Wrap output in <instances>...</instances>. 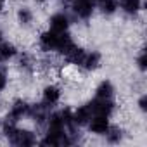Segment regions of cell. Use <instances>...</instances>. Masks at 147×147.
I'll use <instances>...</instances> for the list:
<instances>
[{"label": "cell", "mask_w": 147, "mask_h": 147, "mask_svg": "<svg viewBox=\"0 0 147 147\" xmlns=\"http://www.w3.org/2000/svg\"><path fill=\"white\" fill-rule=\"evenodd\" d=\"M73 11H75V14L78 18H82V19L90 18L92 11H94V0H75Z\"/></svg>", "instance_id": "cell-1"}, {"label": "cell", "mask_w": 147, "mask_h": 147, "mask_svg": "<svg viewBox=\"0 0 147 147\" xmlns=\"http://www.w3.org/2000/svg\"><path fill=\"white\" fill-rule=\"evenodd\" d=\"M88 126H90V131L97 133V135H102L109 130V121H107V116H99V114H94L88 121Z\"/></svg>", "instance_id": "cell-2"}, {"label": "cell", "mask_w": 147, "mask_h": 147, "mask_svg": "<svg viewBox=\"0 0 147 147\" xmlns=\"http://www.w3.org/2000/svg\"><path fill=\"white\" fill-rule=\"evenodd\" d=\"M57 40H59V33L49 30V31H45V33L40 35V47H42L43 50H47V52H49V50H55Z\"/></svg>", "instance_id": "cell-3"}, {"label": "cell", "mask_w": 147, "mask_h": 147, "mask_svg": "<svg viewBox=\"0 0 147 147\" xmlns=\"http://www.w3.org/2000/svg\"><path fill=\"white\" fill-rule=\"evenodd\" d=\"M92 116H94V113H92L90 104L82 106V107H78L75 111V114H73V123H75V125H88Z\"/></svg>", "instance_id": "cell-4"}, {"label": "cell", "mask_w": 147, "mask_h": 147, "mask_svg": "<svg viewBox=\"0 0 147 147\" xmlns=\"http://www.w3.org/2000/svg\"><path fill=\"white\" fill-rule=\"evenodd\" d=\"M28 111H30V106H28L26 102H23V100H18V102L11 107V113H9V121H11V123L19 121L23 116H26V114H28Z\"/></svg>", "instance_id": "cell-5"}, {"label": "cell", "mask_w": 147, "mask_h": 147, "mask_svg": "<svg viewBox=\"0 0 147 147\" xmlns=\"http://www.w3.org/2000/svg\"><path fill=\"white\" fill-rule=\"evenodd\" d=\"M69 26V19L64 14H54L50 18V30L55 33H64Z\"/></svg>", "instance_id": "cell-6"}, {"label": "cell", "mask_w": 147, "mask_h": 147, "mask_svg": "<svg viewBox=\"0 0 147 147\" xmlns=\"http://www.w3.org/2000/svg\"><path fill=\"white\" fill-rule=\"evenodd\" d=\"M59 99H61V92L57 87H54V85L45 87V90H43V104L45 106H54V104H57Z\"/></svg>", "instance_id": "cell-7"}, {"label": "cell", "mask_w": 147, "mask_h": 147, "mask_svg": "<svg viewBox=\"0 0 147 147\" xmlns=\"http://www.w3.org/2000/svg\"><path fill=\"white\" fill-rule=\"evenodd\" d=\"M100 62V55L97 52H85V57L82 61V66L85 69H95Z\"/></svg>", "instance_id": "cell-8"}, {"label": "cell", "mask_w": 147, "mask_h": 147, "mask_svg": "<svg viewBox=\"0 0 147 147\" xmlns=\"http://www.w3.org/2000/svg\"><path fill=\"white\" fill-rule=\"evenodd\" d=\"M14 54H16V47L12 43L0 40V61H9L14 57Z\"/></svg>", "instance_id": "cell-9"}, {"label": "cell", "mask_w": 147, "mask_h": 147, "mask_svg": "<svg viewBox=\"0 0 147 147\" xmlns=\"http://www.w3.org/2000/svg\"><path fill=\"white\" fill-rule=\"evenodd\" d=\"M97 99H111L113 97V92H114V88H113V85H111V82H102L99 87H97Z\"/></svg>", "instance_id": "cell-10"}, {"label": "cell", "mask_w": 147, "mask_h": 147, "mask_svg": "<svg viewBox=\"0 0 147 147\" xmlns=\"http://www.w3.org/2000/svg\"><path fill=\"white\" fill-rule=\"evenodd\" d=\"M121 9L126 14H137L140 11V0H121Z\"/></svg>", "instance_id": "cell-11"}, {"label": "cell", "mask_w": 147, "mask_h": 147, "mask_svg": "<svg viewBox=\"0 0 147 147\" xmlns=\"http://www.w3.org/2000/svg\"><path fill=\"white\" fill-rule=\"evenodd\" d=\"M100 9L104 14H113L118 9V0H100Z\"/></svg>", "instance_id": "cell-12"}, {"label": "cell", "mask_w": 147, "mask_h": 147, "mask_svg": "<svg viewBox=\"0 0 147 147\" xmlns=\"http://www.w3.org/2000/svg\"><path fill=\"white\" fill-rule=\"evenodd\" d=\"M18 16H19V21H21L23 24H28V23L31 21V18H33V16H31V12H30V9H26V7H23V9L19 11V14H18Z\"/></svg>", "instance_id": "cell-13"}, {"label": "cell", "mask_w": 147, "mask_h": 147, "mask_svg": "<svg viewBox=\"0 0 147 147\" xmlns=\"http://www.w3.org/2000/svg\"><path fill=\"white\" fill-rule=\"evenodd\" d=\"M5 85H7V76H5V73L0 69V90H4Z\"/></svg>", "instance_id": "cell-14"}, {"label": "cell", "mask_w": 147, "mask_h": 147, "mask_svg": "<svg viewBox=\"0 0 147 147\" xmlns=\"http://www.w3.org/2000/svg\"><path fill=\"white\" fill-rule=\"evenodd\" d=\"M138 67H140V69H145V54H144V52H142L140 57H138Z\"/></svg>", "instance_id": "cell-15"}, {"label": "cell", "mask_w": 147, "mask_h": 147, "mask_svg": "<svg viewBox=\"0 0 147 147\" xmlns=\"http://www.w3.org/2000/svg\"><path fill=\"white\" fill-rule=\"evenodd\" d=\"M138 106H140V109H142V111H145V97H142V99H140Z\"/></svg>", "instance_id": "cell-16"}, {"label": "cell", "mask_w": 147, "mask_h": 147, "mask_svg": "<svg viewBox=\"0 0 147 147\" xmlns=\"http://www.w3.org/2000/svg\"><path fill=\"white\" fill-rule=\"evenodd\" d=\"M2 7H4V0H0V11H2Z\"/></svg>", "instance_id": "cell-17"}, {"label": "cell", "mask_w": 147, "mask_h": 147, "mask_svg": "<svg viewBox=\"0 0 147 147\" xmlns=\"http://www.w3.org/2000/svg\"><path fill=\"white\" fill-rule=\"evenodd\" d=\"M0 40H2V31H0Z\"/></svg>", "instance_id": "cell-18"}, {"label": "cell", "mask_w": 147, "mask_h": 147, "mask_svg": "<svg viewBox=\"0 0 147 147\" xmlns=\"http://www.w3.org/2000/svg\"><path fill=\"white\" fill-rule=\"evenodd\" d=\"M36 2H45V0H36Z\"/></svg>", "instance_id": "cell-19"}, {"label": "cell", "mask_w": 147, "mask_h": 147, "mask_svg": "<svg viewBox=\"0 0 147 147\" xmlns=\"http://www.w3.org/2000/svg\"><path fill=\"white\" fill-rule=\"evenodd\" d=\"M94 2H95V0H94Z\"/></svg>", "instance_id": "cell-20"}]
</instances>
